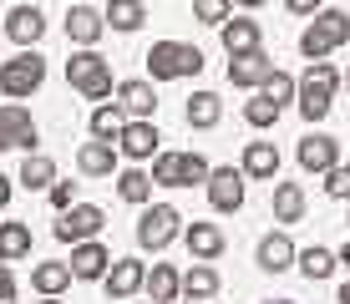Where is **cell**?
Here are the masks:
<instances>
[{
	"label": "cell",
	"mask_w": 350,
	"mask_h": 304,
	"mask_svg": "<svg viewBox=\"0 0 350 304\" xmlns=\"http://www.w3.org/2000/svg\"><path fill=\"white\" fill-rule=\"evenodd\" d=\"M335 264H350V243H345V249H340V253H335Z\"/></svg>",
	"instance_id": "f6af8a7d"
},
{
	"label": "cell",
	"mask_w": 350,
	"mask_h": 304,
	"mask_svg": "<svg viewBox=\"0 0 350 304\" xmlns=\"http://www.w3.org/2000/svg\"><path fill=\"white\" fill-rule=\"evenodd\" d=\"M295 253H299V249H295V238H289V234H264L254 259H259L264 274H284L289 264H295Z\"/></svg>",
	"instance_id": "e0dca14e"
},
{
	"label": "cell",
	"mask_w": 350,
	"mask_h": 304,
	"mask_svg": "<svg viewBox=\"0 0 350 304\" xmlns=\"http://www.w3.org/2000/svg\"><path fill=\"white\" fill-rule=\"evenodd\" d=\"M188 304H198V299H188Z\"/></svg>",
	"instance_id": "816d5d0a"
},
{
	"label": "cell",
	"mask_w": 350,
	"mask_h": 304,
	"mask_svg": "<svg viewBox=\"0 0 350 304\" xmlns=\"http://www.w3.org/2000/svg\"><path fill=\"white\" fill-rule=\"evenodd\" d=\"M274 218L280 223H299L305 218V188L299 182H274Z\"/></svg>",
	"instance_id": "484cf974"
},
{
	"label": "cell",
	"mask_w": 350,
	"mask_h": 304,
	"mask_svg": "<svg viewBox=\"0 0 350 304\" xmlns=\"http://www.w3.org/2000/svg\"><path fill=\"white\" fill-rule=\"evenodd\" d=\"M117 142H81V152H77V167L87 178H112L117 173Z\"/></svg>",
	"instance_id": "d6986e66"
},
{
	"label": "cell",
	"mask_w": 350,
	"mask_h": 304,
	"mask_svg": "<svg viewBox=\"0 0 350 304\" xmlns=\"http://www.w3.org/2000/svg\"><path fill=\"white\" fill-rule=\"evenodd\" d=\"M350 41V16L345 10H315V20L305 26V36H299V51H305L310 61H325L335 51V46Z\"/></svg>",
	"instance_id": "277c9868"
},
{
	"label": "cell",
	"mask_w": 350,
	"mask_h": 304,
	"mask_svg": "<svg viewBox=\"0 0 350 304\" xmlns=\"http://www.w3.org/2000/svg\"><path fill=\"white\" fill-rule=\"evenodd\" d=\"M345 173H350V157H345Z\"/></svg>",
	"instance_id": "f907efd6"
},
{
	"label": "cell",
	"mask_w": 350,
	"mask_h": 304,
	"mask_svg": "<svg viewBox=\"0 0 350 304\" xmlns=\"http://www.w3.org/2000/svg\"><path fill=\"white\" fill-rule=\"evenodd\" d=\"M234 5H244V10H259V5H264V0H234Z\"/></svg>",
	"instance_id": "ee69618b"
},
{
	"label": "cell",
	"mask_w": 350,
	"mask_h": 304,
	"mask_svg": "<svg viewBox=\"0 0 350 304\" xmlns=\"http://www.w3.org/2000/svg\"><path fill=\"white\" fill-rule=\"evenodd\" d=\"M340 304H350V279H345V284H340Z\"/></svg>",
	"instance_id": "bcb514c9"
},
{
	"label": "cell",
	"mask_w": 350,
	"mask_h": 304,
	"mask_svg": "<svg viewBox=\"0 0 350 304\" xmlns=\"http://www.w3.org/2000/svg\"><path fill=\"white\" fill-rule=\"evenodd\" d=\"M31 284H36V294L56 299V294L71 284V269H66V264H36V269H31Z\"/></svg>",
	"instance_id": "1f68e13d"
},
{
	"label": "cell",
	"mask_w": 350,
	"mask_h": 304,
	"mask_svg": "<svg viewBox=\"0 0 350 304\" xmlns=\"http://www.w3.org/2000/svg\"><path fill=\"white\" fill-rule=\"evenodd\" d=\"M295 96H299V117H305V122H325V117H330V96L335 92H325V87H315V81H305V77H299L295 81Z\"/></svg>",
	"instance_id": "603a6c76"
},
{
	"label": "cell",
	"mask_w": 350,
	"mask_h": 304,
	"mask_svg": "<svg viewBox=\"0 0 350 304\" xmlns=\"http://www.w3.org/2000/svg\"><path fill=\"white\" fill-rule=\"evenodd\" d=\"M299 167H305V173H330V167H340V142L335 137H325V132H310V137H299Z\"/></svg>",
	"instance_id": "30bf717a"
},
{
	"label": "cell",
	"mask_w": 350,
	"mask_h": 304,
	"mask_svg": "<svg viewBox=\"0 0 350 304\" xmlns=\"http://www.w3.org/2000/svg\"><path fill=\"white\" fill-rule=\"evenodd\" d=\"M158 127H152V122H127L122 127V137H117V152L122 157H132V163H148L152 152H158Z\"/></svg>",
	"instance_id": "5bb4252c"
},
{
	"label": "cell",
	"mask_w": 350,
	"mask_h": 304,
	"mask_svg": "<svg viewBox=\"0 0 350 304\" xmlns=\"http://www.w3.org/2000/svg\"><path fill=\"white\" fill-rule=\"evenodd\" d=\"M264 304H295V299H264Z\"/></svg>",
	"instance_id": "7dc6e473"
},
{
	"label": "cell",
	"mask_w": 350,
	"mask_h": 304,
	"mask_svg": "<svg viewBox=\"0 0 350 304\" xmlns=\"http://www.w3.org/2000/svg\"><path fill=\"white\" fill-rule=\"evenodd\" d=\"M178 294H188V299H213L219 294V269L213 264H193L188 274H178Z\"/></svg>",
	"instance_id": "44dd1931"
},
{
	"label": "cell",
	"mask_w": 350,
	"mask_h": 304,
	"mask_svg": "<svg viewBox=\"0 0 350 304\" xmlns=\"http://www.w3.org/2000/svg\"><path fill=\"white\" fill-rule=\"evenodd\" d=\"M10 148H36V117L16 102H0V152Z\"/></svg>",
	"instance_id": "ba28073f"
},
{
	"label": "cell",
	"mask_w": 350,
	"mask_h": 304,
	"mask_svg": "<svg viewBox=\"0 0 350 304\" xmlns=\"http://www.w3.org/2000/svg\"><path fill=\"white\" fill-rule=\"evenodd\" d=\"M295 264H299V274H305L310 284H320V279L335 274V253L320 249V243H315V249H305V253H295Z\"/></svg>",
	"instance_id": "d6a6232c"
},
{
	"label": "cell",
	"mask_w": 350,
	"mask_h": 304,
	"mask_svg": "<svg viewBox=\"0 0 350 304\" xmlns=\"http://www.w3.org/2000/svg\"><path fill=\"white\" fill-rule=\"evenodd\" d=\"M183 117H188V127H198V132L219 127V117H224L219 92H193V96H188V107H183Z\"/></svg>",
	"instance_id": "7402d4cb"
},
{
	"label": "cell",
	"mask_w": 350,
	"mask_h": 304,
	"mask_svg": "<svg viewBox=\"0 0 350 304\" xmlns=\"http://www.w3.org/2000/svg\"><path fill=\"white\" fill-rule=\"evenodd\" d=\"M284 10H295V16H315L320 0H284Z\"/></svg>",
	"instance_id": "b9f144b4"
},
{
	"label": "cell",
	"mask_w": 350,
	"mask_h": 304,
	"mask_svg": "<svg viewBox=\"0 0 350 304\" xmlns=\"http://www.w3.org/2000/svg\"><path fill=\"white\" fill-rule=\"evenodd\" d=\"M107 26H112V31H137L142 26V20H148V10H142V0H107Z\"/></svg>",
	"instance_id": "83f0119b"
},
{
	"label": "cell",
	"mask_w": 350,
	"mask_h": 304,
	"mask_svg": "<svg viewBox=\"0 0 350 304\" xmlns=\"http://www.w3.org/2000/svg\"><path fill=\"white\" fill-rule=\"evenodd\" d=\"M117 107H122V117L132 122H152L158 112V92H152V81H117Z\"/></svg>",
	"instance_id": "8fae6325"
},
{
	"label": "cell",
	"mask_w": 350,
	"mask_h": 304,
	"mask_svg": "<svg viewBox=\"0 0 350 304\" xmlns=\"http://www.w3.org/2000/svg\"><path fill=\"white\" fill-rule=\"evenodd\" d=\"M264 96H269V102L274 107H289V102H295V77H289V71H274V77L269 81H264V87H259Z\"/></svg>",
	"instance_id": "8d00e7d4"
},
{
	"label": "cell",
	"mask_w": 350,
	"mask_h": 304,
	"mask_svg": "<svg viewBox=\"0 0 350 304\" xmlns=\"http://www.w3.org/2000/svg\"><path fill=\"white\" fill-rule=\"evenodd\" d=\"M5 36H10L16 46H36V41L46 36V16H41L36 5H16V10L5 16Z\"/></svg>",
	"instance_id": "ac0fdd59"
},
{
	"label": "cell",
	"mask_w": 350,
	"mask_h": 304,
	"mask_svg": "<svg viewBox=\"0 0 350 304\" xmlns=\"http://www.w3.org/2000/svg\"><path fill=\"white\" fill-rule=\"evenodd\" d=\"M0 304H16V274H10V264H0Z\"/></svg>",
	"instance_id": "60d3db41"
},
{
	"label": "cell",
	"mask_w": 350,
	"mask_h": 304,
	"mask_svg": "<svg viewBox=\"0 0 350 304\" xmlns=\"http://www.w3.org/2000/svg\"><path fill=\"white\" fill-rule=\"evenodd\" d=\"M203 188H208V203L219 213H239L244 208V173H239V167H213Z\"/></svg>",
	"instance_id": "9c48e42d"
},
{
	"label": "cell",
	"mask_w": 350,
	"mask_h": 304,
	"mask_svg": "<svg viewBox=\"0 0 350 304\" xmlns=\"http://www.w3.org/2000/svg\"><path fill=\"white\" fill-rule=\"evenodd\" d=\"M325 193H330V198H350V173H345V163L325 173Z\"/></svg>",
	"instance_id": "ab89813d"
},
{
	"label": "cell",
	"mask_w": 350,
	"mask_h": 304,
	"mask_svg": "<svg viewBox=\"0 0 350 304\" xmlns=\"http://www.w3.org/2000/svg\"><path fill=\"white\" fill-rule=\"evenodd\" d=\"M274 77V61L264 51H249V56H228V81L234 87H264Z\"/></svg>",
	"instance_id": "9a60e30c"
},
{
	"label": "cell",
	"mask_w": 350,
	"mask_h": 304,
	"mask_svg": "<svg viewBox=\"0 0 350 304\" xmlns=\"http://www.w3.org/2000/svg\"><path fill=\"white\" fill-rule=\"evenodd\" d=\"M178 234H183V218H178L173 203H148V208H142V218H137V243L142 249L163 253Z\"/></svg>",
	"instance_id": "5b68a950"
},
{
	"label": "cell",
	"mask_w": 350,
	"mask_h": 304,
	"mask_svg": "<svg viewBox=\"0 0 350 304\" xmlns=\"http://www.w3.org/2000/svg\"><path fill=\"white\" fill-rule=\"evenodd\" d=\"M117 193H122L127 203H152V178L142 173V167H127V173L117 178Z\"/></svg>",
	"instance_id": "e575fe53"
},
{
	"label": "cell",
	"mask_w": 350,
	"mask_h": 304,
	"mask_svg": "<svg viewBox=\"0 0 350 304\" xmlns=\"http://www.w3.org/2000/svg\"><path fill=\"white\" fill-rule=\"evenodd\" d=\"M142 279H148L142 259H112V269L102 274V284H107V294H112V299H132L142 289Z\"/></svg>",
	"instance_id": "4fadbf2b"
},
{
	"label": "cell",
	"mask_w": 350,
	"mask_h": 304,
	"mask_svg": "<svg viewBox=\"0 0 350 304\" xmlns=\"http://www.w3.org/2000/svg\"><path fill=\"white\" fill-rule=\"evenodd\" d=\"M16 182H26V188H51V182H56V163H51L46 152H26Z\"/></svg>",
	"instance_id": "f1b7e54d"
},
{
	"label": "cell",
	"mask_w": 350,
	"mask_h": 304,
	"mask_svg": "<svg viewBox=\"0 0 350 304\" xmlns=\"http://www.w3.org/2000/svg\"><path fill=\"white\" fill-rule=\"evenodd\" d=\"M305 81H315V87H325V92H335V87H340V71H335L330 61H310Z\"/></svg>",
	"instance_id": "74e56055"
},
{
	"label": "cell",
	"mask_w": 350,
	"mask_h": 304,
	"mask_svg": "<svg viewBox=\"0 0 350 304\" xmlns=\"http://www.w3.org/2000/svg\"><path fill=\"white\" fill-rule=\"evenodd\" d=\"M203 71V51L188 41H158L148 51V77L152 81H178V77H198Z\"/></svg>",
	"instance_id": "3957f363"
},
{
	"label": "cell",
	"mask_w": 350,
	"mask_h": 304,
	"mask_svg": "<svg viewBox=\"0 0 350 304\" xmlns=\"http://www.w3.org/2000/svg\"><path fill=\"white\" fill-rule=\"evenodd\" d=\"M239 173L244 178H280V152H274V142H249Z\"/></svg>",
	"instance_id": "d4e9b609"
},
{
	"label": "cell",
	"mask_w": 350,
	"mask_h": 304,
	"mask_svg": "<svg viewBox=\"0 0 350 304\" xmlns=\"http://www.w3.org/2000/svg\"><path fill=\"white\" fill-rule=\"evenodd\" d=\"M345 92H350V71H345Z\"/></svg>",
	"instance_id": "c3c4849f"
},
{
	"label": "cell",
	"mask_w": 350,
	"mask_h": 304,
	"mask_svg": "<svg viewBox=\"0 0 350 304\" xmlns=\"http://www.w3.org/2000/svg\"><path fill=\"white\" fill-rule=\"evenodd\" d=\"M102 31H107V20L96 16L92 5H71V10H66V36H71V41L81 46V51L102 41Z\"/></svg>",
	"instance_id": "ffe728a7"
},
{
	"label": "cell",
	"mask_w": 350,
	"mask_h": 304,
	"mask_svg": "<svg viewBox=\"0 0 350 304\" xmlns=\"http://www.w3.org/2000/svg\"><path fill=\"white\" fill-rule=\"evenodd\" d=\"M122 127H127V117H122V107H117V102H112V107L102 102V107L92 112V137H96V142H117V137H122Z\"/></svg>",
	"instance_id": "4dcf8cb0"
},
{
	"label": "cell",
	"mask_w": 350,
	"mask_h": 304,
	"mask_svg": "<svg viewBox=\"0 0 350 304\" xmlns=\"http://www.w3.org/2000/svg\"><path fill=\"white\" fill-rule=\"evenodd\" d=\"M280 117H284V107H274L264 92H254V96L244 102V122H249V127H274Z\"/></svg>",
	"instance_id": "836d02e7"
},
{
	"label": "cell",
	"mask_w": 350,
	"mask_h": 304,
	"mask_svg": "<svg viewBox=\"0 0 350 304\" xmlns=\"http://www.w3.org/2000/svg\"><path fill=\"white\" fill-rule=\"evenodd\" d=\"M183 243H188V253L198 264H208V259H219V253H224V228L219 223H198V218H193V223L183 228Z\"/></svg>",
	"instance_id": "2e32d148"
},
{
	"label": "cell",
	"mask_w": 350,
	"mask_h": 304,
	"mask_svg": "<svg viewBox=\"0 0 350 304\" xmlns=\"http://www.w3.org/2000/svg\"><path fill=\"white\" fill-rule=\"evenodd\" d=\"M193 16H198L203 26H224V20L234 16V0H193Z\"/></svg>",
	"instance_id": "d590c367"
},
{
	"label": "cell",
	"mask_w": 350,
	"mask_h": 304,
	"mask_svg": "<svg viewBox=\"0 0 350 304\" xmlns=\"http://www.w3.org/2000/svg\"><path fill=\"white\" fill-rule=\"evenodd\" d=\"M224 51L228 56H249L259 51V20H224Z\"/></svg>",
	"instance_id": "cb8c5ba5"
},
{
	"label": "cell",
	"mask_w": 350,
	"mask_h": 304,
	"mask_svg": "<svg viewBox=\"0 0 350 304\" xmlns=\"http://www.w3.org/2000/svg\"><path fill=\"white\" fill-rule=\"evenodd\" d=\"M208 157L203 152H158L152 157V188H193V182H208Z\"/></svg>",
	"instance_id": "7a4b0ae2"
},
{
	"label": "cell",
	"mask_w": 350,
	"mask_h": 304,
	"mask_svg": "<svg viewBox=\"0 0 350 304\" xmlns=\"http://www.w3.org/2000/svg\"><path fill=\"white\" fill-rule=\"evenodd\" d=\"M46 193H51V208H56V213H66L71 203H77V182H62V178H56Z\"/></svg>",
	"instance_id": "f35d334b"
},
{
	"label": "cell",
	"mask_w": 350,
	"mask_h": 304,
	"mask_svg": "<svg viewBox=\"0 0 350 304\" xmlns=\"http://www.w3.org/2000/svg\"><path fill=\"white\" fill-rule=\"evenodd\" d=\"M142 289H148L152 304H173L178 299V269L173 264H152V274L142 279Z\"/></svg>",
	"instance_id": "4316f807"
},
{
	"label": "cell",
	"mask_w": 350,
	"mask_h": 304,
	"mask_svg": "<svg viewBox=\"0 0 350 304\" xmlns=\"http://www.w3.org/2000/svg\"><path fill=\"white\" fill-rule=\"evenodd\" d=\"M107 228V213L96 208V203H71V208L62 213V223L51 228L62 243H87V238H96Z\"/></svg>",
	"instance_id": "52a82bcc"
},
{
	"label": "cell",
	"mask_w": 350,
	"mask_h": 304,
	"mask_svg": "<svg viewBox=\"0 0 350 304\" xmlns=\"http://www.w3.org/2000/svg\"><path fill=\"white\" fill-rule=\"evenodd\" d=\"M10 193H16V182H10L5 173H0V208H5V203H10Z\"/></svg>",
	"instance_id": "7bdbcfd3"
},
{
	"label": "cell",
	"mask_w": 350,
	"mask_h": 304,
	"mask_svg": "<svg viewBox=\"0 0 350 304\" xmlns=\"http://www.w3.org/2000/svg\"><path fill=\"white\" fill-rule=\"evenodd\" d=\"M41 81H46V56L21 51L10 61H0V92L5 96H31V92H41Z\"/></svg>",
	"instance_id": "8992f818"
},
{
	"label": "cell",
	"mask_w": 350,
	"mask_h": 304,
	"mask_svg": "<svg viewBox=\"0 0 350 304\" xmlns=\"http://www.w3.org/2000/svg\"><path fill=\"white\" fill-rule=\"evenodd\" d=\"M41 304H62V299H41Z\"/></svg>",
	"instance_id": "681fc988"
},
{
	"label": "cell",
	"mask_w": 350,
	"mask_h": 304,
	"mask_svg": "<svg viewBox=\"0 0 350 304\" xmlns=\"http://www.w3.org/2000/svg\"><path fill=\"white\" fill-rule=\"evenodd\" d=\"M66 81L77 87L87 102H107L112 96V61H107L102 51H71V61H66Z\"/></svg>",
	"instance_id": "6da1fadb"
},
{
	"label": "cell",
	"mask_w": 350,
	"mask_h": 304,
	"mask_svg": "<svg viewBox=\"0 0 350 304\" xmlns=\"http://www.w3.org/2000/svg\"><path fill=\"white\" fill-rule=\"evenodd\" d=\"M71 279H102L107 269H112V253H107V243H96V238H87V243H71Z\"/></svg>",
	"instance_id": "7c38bea8"
},
{
	"label": "cell",
	"mask_w": 350,
	"mask_h": 304,
	"mask_svg": "<svg viewBox=\"0 0 350 304\" xmlns=\"http://www.w3.org/2000/svg\"><path fill=\"white\" fill-rule=\"evenodd\" d=\"M31 253V228L26 223H0V264H16Z\"/></svg>",
	"instance_id": "f546056e"
}]
</instances>
